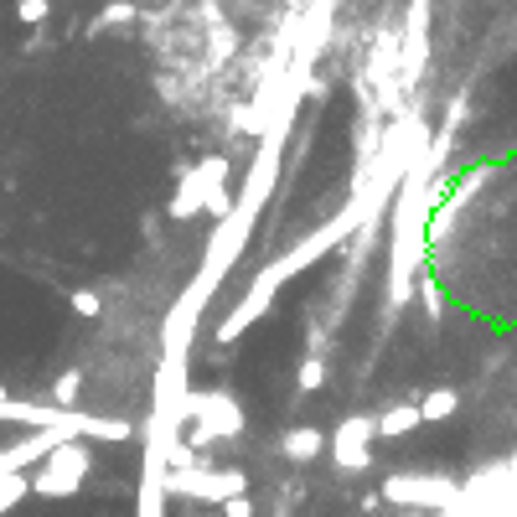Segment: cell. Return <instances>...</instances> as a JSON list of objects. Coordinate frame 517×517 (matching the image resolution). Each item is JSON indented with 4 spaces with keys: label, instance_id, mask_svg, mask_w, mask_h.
I'll use <instances>...</instances> for the list:
<instances>
[{
    "label": "cell",
    "instance_id": "cell-1",
    "mask_svg": "<svg viewBox=\"0 0 517 517\" xmlns=\"http://www.w3.org/2000/svg\"><path fill=\"white\" fill-rule=\"evenodd\" d=\"M181 419H187V445L192 450H207L212 440H238L243 435V409L233 393H187V404H181Z\"/></svg>",
    "mask_w": 517,
    "mask_h": 517
},
{
    "label": "cell",
    "instance_id": "cell-2",
    "mask_svg": "<svg viewBox=\"0 0 517 517\" xmlns=\"http://www.w3.org/2000/svg\"><path fill=\"white\" fill-rule=\"evenodd\" d=\"M383 507H414V512H450L461 502V486L450 476H430V471H399L378 486Z\"/></svg>",
    "mask_w": 517,
    "mask_h": 517
},
{
    "label": "cell",
    "instance_id": "cell-3",
    "mask_svg": "<svg viewBox=\"0 0 517 517\" xmlns=\"http://www.w3.org/2000/svg\"><path fill=\"white\" fill-rule=\"evenodd\" d=\"M166 497H192V502H228L249 492V476L243 471H212V466H192V471H166L161 476Z\"/></svg>",
    "mask_w": 517,
    "mask_h": 517
},
{
    "label": "cell",
    "instance_id": "cell-4",
    "mask_svg": "<svg viewBox=\"0 0 517 517\" xmlns=\"http://www.w3.org/2000/svg\"><path fill=\"white\" fill-rule=\"evenodd\" d=\"M228 156H207L202 166H192L187 176H181V187H176V197L166 202V212H171V218L176 223H187V218H197V212L212 202V197H218L223 187H228Z\"/></svg>",
    "mask_w": 517,
    "mask_h": 517
},
{
    "label": "cell",
    "instance_id": "cell-5",
    "mask_svg": "<svg viewBox=\"0 0 517 517\" xmlns=\"http://www.w3.org/2000/svg\"><path fill=\"white\" fill-rule=\"evenodd\" d=\"M373 440H378V414H347L337 430H331V461L342 471L373 466Z\"/></svg>",
    "mask_w": 517,
    "mask_h": 517
},
{
    "label": "cell",
    "instance_id": "cell-6",
    "mask_svg": "<svg viewBox=\"0 0 517 517\" xmlns=\"http://www.w3.org/2000/svg\"><path fill=\"white\" fill-rule=\"evenodd\" d=\"M42 466H47L52 476H73V481H83L88 471H94V455H88V445H78V440H63V445L47 450Z\"/></svg>",
    "mask_w": 517,
    "mask_h": 517
},
{
    "label": "cell",
    "instance_id": "cell-7",
    "mask_svg": "<svg viewBox=\"0 0 517 517\" xmlns=\"http://www.w3.org/2000/svg\"><path fill=\"white\" fill-rule=\"evenodd\" d=\"M280 450L290 455V461H295V466H311V461H316V455L326 450V435L316 430V424H290V430L280 435Z\"/></svg>",
    "mask_w": 517,
    "mask_h": 517
},
{
    "label": "cell",
    "instance_id": "cell-8",
    "mask_svg": "<svg viewBox=\"0 0 517 517\" xmlns=\"http://www.w3.org/2000/svg\"><path fill=\"white\" fill-rule=\"evenodd\" d=\"M419 404H388L383 414H378V435L383 440H404V435H414L419 430Z\"/></svg>",
    "mask_w": 517,
    "mask_h": 517
},
{
    "label": "cell",
    "instance_id": "cell-9",
    "mask_svg": "<svg viewBox=\"0 0 517 517\" xmlns=\"http://www.w3.org/2000/svg\"><path fill=\"white\" fill-rule=\"evenodd\" d=\"M461 414V388H430L419 399V419L424 424H445V419H455Z\"/></svg>",
    "mask_w": 517,
    "mask_h": 517
},
{
    "label": "cell",
    "instance_id": "cell-10",
    "mask_svg": "<svg viewBox=\"0 0 517 517\" xmlns=\"http://www.w3.org/2000/svg\"><path fill=\"white\" fill-rule=\"evenodd\" d=\"M26 481H32V497H52V502H68V497H78V492H83V481H73V476H52L47 466H42V471H32Z\"/></svg>",
    "mask_w": 517,
    "mask_h": 517
},
{
    "label": "cell",
    "instance_id": "cell-11",
    "mask_svg": "<svg viewBox=\"0 0 517 517\" xmlns=\"http://www.w3.org/2000/svg\"><path fill=\"white\" fill-rule=\"evenodd\" d=\"M135 16H140V6H135V0H109V6H104L94 21H88V37H104L109 26H130Z\"/></svg>",
    "mask_w": 517,
    "mask_h": 517
},
{
    "label": "cell",
    "instance_id": "cell-12",
    "mask_svg": "<svg viewBox=\"0 0 517 517\" xmlns=\"http://www.w3.org/2000/svg\"><path fill=\"white\" fill-rule=\"evenodd\" d=\"M78 393H83V368H68V373L52 378V404H57V409H73Z\"/></svg>",
    "mask_w": 517,
    "mask_h": 517
},
{
    "label": "cell",
    "instance_id": "cell-13",
    "mask_svg": "<svg viewBox=\"0 0 517 517\" xmlns=\"http://www.w3.org/2000/svg\"><path fill=\"white\" fill-rule=\"evenodd\" d=\"M326 378H331L326 357H306V362H300V373H295V388L300 393H316V388H326Z\"/></svg>",
    "mask_w": 517,
    "mask_h": 517
},
{
    "label": "cell",
    "instance_id": "cell-14",
    "mask_svg": "<svg viewBox=\"0 0 517 517\" xmlns=\"http://www.w3.org/2000/svg\"><path fill=\"white\" fill-rule=\"evenodd\" d=\"M419 300H424V311H430V321L445 316V290H440L435 275H419Z\"/></svg>",
    "mask_w": 517,
    "mask_h": 517
},
{
    "label": "cell",
    "instance_id": "cell-15",
    "mask_svg": "<svg viewBox=\"0 0 517 517\" xmlns=\"http://www.w3.org/2000/svg\"><path fill=\"white\" fill-rule=\"evenodd\" d=\"M68 306H73V316L94 321V316L104 311V300H99V290H73V295H68Z\"/></svg>",
    "mask_w": 517,
    "mask_h": 517
},
{
    "label": "cell",
    "instance_id": "cell-16",
    "mask_svg": "<svg viewBox=\"0 0 517 517\" xmlns=\"http://www.w3.org/2000/svg\"><path fill=\"white\" fill-rule=\"evenodd\" d=\"M52 16V0H16V21H26V26H42Z\"/></svg>",
    "mask_w": 517,
    "mask_h": 517
},
{
    "label": "cell",
    "instance_id": "cell-17",
    "mask_svg": "<svg viewBox=\"0 0 517 517\" xmlns=\"http://www.w3.org/2000/svg\"><path fill=\"white\" fill-rule=\"evenodd\" d=\"M254 512H259V502H254L249 492H243V497H228V502H223V517H254Z\"/></svg>",
    "mask_w": 517,
    "mask_h": 517
}]
</instances>
